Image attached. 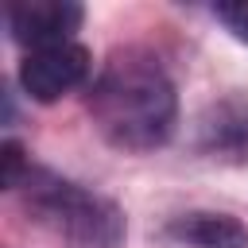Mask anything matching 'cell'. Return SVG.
<instances>
[{
  "mask_svg": "<svg viewBox=\"0 0 248 248\" xmlns=\"http://www.w3.org/2000/svg\"><path fill=\"white\" fill-rule=\"evenodd\" d=\"M198 151L217 163H248V93H225L198 116Z\"/></svg>",
  "mask_w": 248,
  "mask_h": 248,
  "instance_id": "5b68a950",
  "label": "cell"
},
{
  "mask_svg": "<svg viewBox=\"0 0 248 248\" xmlns=\"http://www.w3.org/2000/svg\"><path fill=\"white\" fill-rule=\"evenodd\" d=\"M89 70H93V54L78 39L39 46V50H27L23 62H19V89L39 105H54L58 97L85 85Z\"/></svg>",
  "mask_w": 248,
  "mask_h": 248,
  "instance_id": "3957f363",
  "label": "cell"
},
{
  "mask_svg": "<svg viewBox=\"0 0 248 248\" xmlns=\"http://www.w3.org/2000/svg\"><path fill=\"white\" fill-rule=\"evenodd\" d=\"M89 116L116 151L140 155L163 147L178 124V93L159 54L147 46L112 50L89 89Z\"/></svg>",
  "mask_w": 248,
  "mask_h": 248,
  "instance_id": "6da1fadb",
  "label": "cell"
},
{
  "mask_svg": "<svg viewBox=\"0 0 248 248\" xmlns=\"http://www.w3.org/2000/svg\"><path fill=\"white\" fill-rule=\"evenodd\" d=\"M167 236L186 248H248V225L232 213L194 209L167 221Z\"/></svg>",
  "mask_w": 248,
  "mask_h": 248,
  "instance_id": "8992f818",
  "label": "cell"
},
{
  "mask_svg": "<svg viewBox=\"0 0 248 248\" xmlns=\"http://www.w3.org/2000/svg\"><path fill=\"white\" fill-rule=\"evenodd\" d=\"M16 194H23V205L31 209V217L58 229L62 236H70L81 248H120L128 236L124 209L112 198H105L81 182H70L46 167L31 163L27 174L19 178Z\"/></svg>",
  "mask_w": 248,
  "mask_h": 248,
  "instance_id": "7a4b0ae2",
  "label": "cell"
},
{
  "mask_svg": "<svg viewBox=\"0 0 248 248\" xmlns=\"http://www.w3.org/2000/svg\"><path fill=\"white\" fill-rule=\"evenodd\" d=\"M213 19L236 39L248 43V0H232V4H213Z\"/></svg>",
  "mask_w": 248,
  "mask_h": 248,
  "instance_id": "52a82bcc",
  "label": "cell"
},
{
  "mask_svg": "<svg viewBox=\"0 0 248 248\" xmlns=\"http://www.w3.org/2000/svg\"><path fill=\"white\" fill-rule=\"evenodd\" d=\"M81 19H85V8L78 0H12L4 8V23H8L12 43H19L27 50L74 43Z\"/></svg>",
  "mask_w": 248,
  "mask_h": 248,
  "instance_id": "277c9868",
  "label": "cell"
}]
</instances>
